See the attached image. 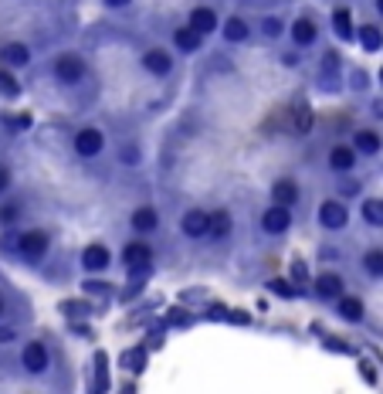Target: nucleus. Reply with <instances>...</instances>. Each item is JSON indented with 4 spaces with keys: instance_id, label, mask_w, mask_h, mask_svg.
Returning a JSON list of instances; mask_svg holds the SVG:
<instances>
[{
    "instance_id": "f257e3e1",
    "label": "nucleus",
    "mask_w": 383,
    "mask_h": 394,
    "mask_svg": "<svg viewBox=\"0 0 383 394\" xmlns=\"http://www.w3.org/2000/svg\"><path fill=\"white\" fill-rule=\"evenodd\" d=\"M48 248H51V238H48V232H41V228H28V232H21V235L14 238V255H21L31 265L48 255Z\"/></svg>"
},
{
    "instance_id": "f03ea898",
    "label": "nucleus",
    "mask_w": 383,
    "mask_h": 394,
    "mask_svg": "<svg viewBox=\"0 0 383 394\" xmlns=\"http://www.w3.org/2000/svg\"><path fill=\"white\" fill-rule=\"evenodd\" d=\"M51 72H55V79L61 82V85H78V82L85 79V62L78 55H58L55 65H51Z\"/></svg>"
},
{
    "instance_id": "7ed1b4c3",
    "label": "nucleus",
    "mask_w": 383,
    "mask_h": 394,
    "mask_svg": "<svg viewBox=\"0 0 383 394\" xmlns=\"http://www.w3.org/2000/svg\"><path fill=\"white\" fill-rule=\"evenodd\" d=\"M31 65V48L24 41H7L0 48V68H10V72H21Z\"/></svg>"
},
{
    "instance_id": "20e7f679",
    "label": "nucleus",
    "mask_w": 383,
    "mask_h": 394,
    "mask_svg": "<svg viewBox=\"0 0 383 394\" xmlns=\"http://www.w3.org/2000/svg\"><path fill=\"white\" fill-rule=\"evenodd\" d=\"M72 147H75L78 157H99V153L106 150V136H102V129L85 126V129H78V133H75Z\"/></svg>"
},
{
    "instance_id": "39448f33",
    "label": "nucleus",
    "mask_w": 383,
    "mask_h": 394,
    "mask_svg": "<svg viewBox=\"0 0 383 394\" xmlns=\"http://www.w3.org/2000/svg\"><path fill=\"white\" fill-rule=\"evenodd\" d=\"M319 225H322L326 232H343L346 225H349L346 204H340V200H322V204H319Z\"/></svg>"
},
{
    "instance_id": "423d86ee",
    "label": "nucleus",
    "mask_w": 383,
    "mask_h": 394,
    "mask_svg": "<svg viewBox=\"0 0 383 394\" xmlns=\"http://www.w3.org/2000/svg\"><path fill=\"white\" fill-rule=\"evenodd\" d=\"M48 347L41 344V340H28L24 344V350H21V367L28 370V374H44L48 370Z\"/></svg>"
},
{
    "instance_id": "0eeeda50",
    "label": "nucleus",
    "mask_w": 383,
    "mask_h": 394,
    "mask_svg": "<svg viewBox=\"0 0 383 394\" xmlns=\"http://www.w3.org/2000/svg\"><path fill=\"white\" fill-rule=\"evenodd\" d=\"M262 228H265L268 235H285V232L292 228V211L282 207V204H268L265 214H262Z\"/></svg>"
},
{
    "instance_id": "6e6552de",
    "label": "nucleus",
    "mask_w": 383,
    "mask_h": 394,
    "mask_svg": "<svg viewBox=\"0 0 383 394\" xmlns=\"http://www.w3.org/2000/svg\"><path fill=\"white\" fill-rule=\"evenodd\" d=\"M180 232L187 238H204L210 235V214L200 211V207H190L184 218H180Z\"/></svg>"
},
{
    "instance_id": "1a4fd4ad",
    "label": "nucleus",
    "mask_w": 383,
    "mask_h": 394,
    "mask_svg": "<svg viewBox=\"0 0 383 394\" xmlns=\"http://www.w3.org/2000/svg\"><path fill=\"white\" fill-rule=\"evenodd\" d=\"M143 68L156 75V79H166L170 72H173V58L163 51V48H150L146 55H143Z\"/></svg>"
},
{
    "instance_id": "9d476101",
    "label": "nucleus",
    "mask_w": 383,
    "mask_h": 394,
    "mask_svg": "<svg viewBox=\"0 0 383 394\" xmlns=\"http://www.w3.org/2000/svg\"><path fill=\"white\" fill-rule=\"evenodd\" d=\"M356 150L353 147H346V143H340V147H333L329 150V170L333 173H353L356 170Z\"/></svg>"
},
{
    "instance_id": "9b49d317",
    "label": "nucleus",
    "mask_w": 383,
    "mask_h": 394,
    "mask_svg": "<svg viewBox=\"0 0 383 394\" xmlns=\"http://www.w3.org/2000/svg\"><path fill=\"white\" fill-rule=\"evenodd\" d=\"M109 262H112V255H109L106 245H88L81 252V269L85 272H102V269H109Z\"/></svg>"
},
{
    "instance_id": "f8f14e48",
    "label": "nucleus",
    "mask_w": 383,
    "mask_h": 394,
    "mask_svg": "<svg viewBox=\"0 0 383 394\" xmlns=\"http://www.w3.org/2000/svg\"><path fill=\"white\" fill-rule=\"evenodd\" d=\"M187 28H193L197 35H214L217 31V10L214 7H193Z\"/></svg>"
},
{
    "instance_id": "ddd939ff",
    "label": "nucleus",
    "mask_w": 383,
    "mask_h": 394,
    "mask_svg": "<svg viewBox=\"0 0 383 394\" xmlns=\"http://www.w3.org/2000/svg\"><path fill=\"white\" fill-rule=\"evenodd\" d=\"M299 197H302V191H299V184L295 180H275L271 184V204H282V207H292V204H299Z\"/></svg>"
},
{
    "instance_id": "4468645a",
    "label": "nucleus",
    "mask_w": 383,
    "mask_h": 394,
    "mask_svg": "<svg viewBox=\"0 0 383 394\" xmlns=\"http://www.w3.org/2000/svg\"><path fill=\"white\" fill-rule=\"evenodd\" d=\"M315 296H319V299H340V296H346L343 292V276H336V272H322V276L315 279Z\"/></svg>"
},
{
    "instance_id": "2eb2a0df",
    "label": "nucleus",
    "mask_w": 383,
    "mask_h": 394,
    "mask_svg": "<svg viewBox=\"0 0 383 394\" xmlns=\"http://www.w3.org/2000/svg\"><path fill=\"white\" fill-rule=\"evenodd\" d=\"M383 147V140L373 133V129H360L356 136H353V150L356 153H363V157H377Z\"/></svg>"
},
{
    "instance_id": "dca6fc26",
    "label": "nucleus",
    "mask_w": 383,
    "mask_h": 394,
    "mask_svg": "<svg viewBox=\"0 0 383 394\" xmlns=\"http://www.w3.org/2000/svg\"><path fill=\"white\" fill-rule=\"evenodd\" d=\"M129 225H132V232L150 235V232H156V225H159V214H156V207H136L132 218H129Z\"/></svg>"
},
{
    "instance_id": "f3484780",
    "label": "nucleus",
    "mask_w": 383,
    "mask_h": 394,
    "mask_svg": "<svg viewBox=\"0 0 383 394\" xmlns=\"http://www.w3.org/2000/svg\"><path fill=\"white\" fill-rule=\"evenodd\" d=\"M150 245L146 241H129L126 248H122V262L129 265V269H136V265H150Z\"/></svg>"
},
{
    "instance_id": "a211bd4d",
    "label": "nucleus",
    "mask_w": 383,
    "mask_h": 394,
    "mask_svg": "<svg viewBox=\"0 0 383 394\" xmlns=\"http://www.w3.org/2000/svg\"><path fill=\"white\" fill-rule=\"evenodd\" d=\"M336 313L343 316L346 323H360L366 310H363V299H360V296H340V299H336Z\"/></svg>"
},
{
    "instance_id": "6ab92c4d",
    "label": "nucleus",
    "mask_w": 383,
    "mask_h": 394,
    "mask_svg": "<svg viewBox=\"0 0 383 394\" xmlns=\"http://www.w3.org/2000/svg\"><path fill=\"white\" fill-rule=\"evenodd\" d=\"M288 35H292V41H295V48H308V44H315V24L308 21V17H299L292 28H288Z\"/></svg>"
},
{
    "instance_id": "aec40b11",
    "label": "nucleus",
    "mask_w": 383,
    "mask_h": 394,
    "mask_svg": "<svg viewBox=\"0 0 383 394\" xmlns=\"http://www.w3.org/2000/svg\"><path fill=\"white\" fill-rule=\"evenodd\" d=\"M221 31H224V41H230V44H241V41H248V35H251V28H248L244 17H228Z\"/></svg>"
},
{
    "instance_id": "412c9836",
    "label": "nucleus",
    "mask_w": 383,
    "mask_h": 394,
    "mask_svg": "<svg viewBox=\"0 0 383 394\" xmlns=\"http://www.w3.org/2000/svg\"><path fill=\"white\" fill-rule=\"evenodd\" d=\"M336 72H340V58H336V51L322 55V68H319V79H322V85H329V92H336V85H340Z\"/></svg>"
},
{
    "instance_id": "4be33fe9",
    "label": "nucleus",
    "mask_w": 383,
    "mask_h": 394,
    "mask_svg": "<svg viewBox=\"0 0 383 394\" xmlns=\"http://www.w3.org/2000/svg\"><path fill=\"white\" fill-rule=\"evenodd\" d=\"M333 28H336V35L343 41H353L356 38V31H353V14H349V7H336L333 10Z\"/></svg>"
},
{
    "instance_id": "5701e85b",
    "label": "nucleus",
    "mask_w": 383,
    "mask_h": 394,
    "mask_svg": "<svg viewBox=\"0 0 383 394\" xmlns=\"http://www.w3.org/2000/svg\"><path fill=\"white\" fill-rule=\"evenodd\" d=\"M360 214H363V221L370 228H383V197H366Z\"/></svg>"
},
{
    "instance_id": "b1692460",
    "label": "nucleus",
    "mask_w": 383,
    "mask_h": 394,
    "mask_svg": "<svg viewBox=\"0 0 383 394\" xmlns=\"http://www.w3.org/2000/svg\"><path fill=\"white\" fill-rule=\"evenodd\" d=\"M173 41H177V48H180V51H187V55H193V51L200 48V41H204V35H197L193 28H180V31H173Z\"/></svg>"
},
{
    "instance_id": "393cba45",
    "label": "nucleus",
    "mask_w": 383,
    "mask_h": 394,
    "mask_svg": "<svg viewBox=\"0 0 383 394\" xmlns=\"http://www.w3.org/2000/svg\"><path fill=\"white\" fill-rule=\"evenodd\" d=\"M360 44H363V51H380L383 48V31L380 28H373V24H366V28H360Z\"/></svg>"
},
{
    "instance_id": "a878e982",
    "label": "nucleus",
    "mask_w": 383,
    "mask_h": 394,
    "mask_svg": "<svg viewBox=\"0 0 383 394\" xmlns=\"http://www.w3.org/2000/svg\"><path fill=\"white\" fill-rule=\"evenodd\" d=\"M95 394H109V357L95 354Z\"/></svg>"
},
{
    "instance_id": "bb28decb",
    "label": "nucleus",
    "mask_w": 383,
    "mask_h": 394,
    "mask_svg": "<svg viewBox=\"0 0 383 394\" xmlns=\"http://www.w3.org/2000/svg\"><path fill=\"white\" fill-rule=\"evenodd\" d=\"M230 228H234V221H230V214L224 211V207L210 214V235H214V238H228Z\"/></svg>"
},
{
    "instance_id": "cd10ccee",
    "label": "nucleus",
    "mask_w": 383,
    "mask_h": 394,
    "mask_svg": "<svg viewBox=\"0 0 383 394\" xmlns=\"http://www.w3.org/2000/svg\"><path fill=\"white\" fill-rule=\"evenodd\" d=\"M17 221H21V204L0 200V228H14Z\"/></svg>"
},
{
    "instance_id": "c85d7f7f",
    "label": "nucleus",
    "mask_w": 383,
    "mask_h": 394,
    "mask_svg": "<svg viewBox=\"0 0 383 394\" xmlns=\"http://www.w3.org/2000/svg\"><path fill=\"white\" fill-rule=\"evenodd\" d=\"M363 269L373 279H383V248H370V252L363 255Z\"/></svg>"
},
{
    "instance_id": "c756f323",
    "label": "nucleus",
    "mask_w": 383,
    "mask_h": 394,
    "mask_svg": "<svg viewBox=\"0 0 383 394\" xmlns=\"http://www.w3.org/2000/svg\"><path fill=\"white\" fill-rule=\"evenodd\" d=\"M0 92H3L7 99H17V95H21V82L10 75V68H0Z\"/></svg>"
},
{
    "instance_id": "7c9ffc66",
    "label": "nucleus",
    "mask_w": 383,
    "mask_h": 394,
    "mask_svg": "<svg viewBox=\"0 0 383 394\" xmlns=\"http://www.w3.org/2000/svg\"><path fill=\"white\" fill-rule=\"evenodd\" d=\"M268 289L275 292V296H285V299H292V296H295V285H292V282H285V279H271Z\"/></svg>"
},
{
    "instance_id": "2f4dec72",
    "label": "nucleus",
    "mask_w": 383,
    "mask_h": 394,
    "mask_svg": "<svg viewBox=\"0 0 383 394\" xmlns=\"http://www.w3.org/2000/svg\"><path fill=\"white\" fill-rule=\"evenodd\" d=\"M262 35H265V38H278V35H282V21H278V17H265V21H262Z\"/></svg>"
},
{
    "instance_id": "473e14b6",
    "label": "nucleus",
    "mask_w": 383,
    "mask_h": 394,
    "mask_svg": "<svg viewBox=\"0 0 383 394\" xmlns=\"http://www.w3.org/2000/svg\"><path fill=\"white\" fill-rule=\"evenodd\" d=\"M139 157H143V153H139V147H132V143H126V147H122V163H129V167H132V163H139Z\"/></svg>"
},
{
    "instance_id": "72a5a7b5",
    "label": "nucleus",
    "mask_w": 383,
    "mask_h": 394,
    "mask_svg": "<svg viewBox=\"0 0 383 394\" xmlns=\"http://www.w3.org/2000/svg\"><path fill=\"white\" fill-rule=\"evenodd\" d=\"M10 180H14V177H10V167H7V163H0V197L10 191Z\"/></svg>"
},
{
    "instance_id": "f704fd0d",
    "label": "nucleus",
    "mask_w": 383,
    "mask_h": 394,
    "mask_svg": "<svg viewBox=\"0 0 383 394\" xmlns=\"http://www.w3.org/2000/svg\"><path fill=\"white\" fill-rule=\"evenodd\" d=\"M306 279H308L306 262H292V282H306Z\"/></svg>"
},
{
    "instance_id": "c9c22d12",
    "label": "nucleus",
    "mask_w": 383,
    "mask_h": 394,
    "mask_svg": "<svg viewBox=\"0 0 383 394\" xmlns=\"http://www.w3.org/2000/svg\"><path fill=\"white\" fill-rule=\"evenodd\" d=\"M143 350H132V354L126 357V367H129V370H143Z\"/></svg>"
},
{
    "instance_id": "e433bc0d",
    "label": "nucleus",
    "mask_w": 383,
    "mask_h": 394,
    "mask_svg": "<svg viewBox=\"0 0 383 394\" xmlns=\"http://www.w3.org/2000/svg\"><path fill=\"white\" fill-rule=\"evenodd\" d=\"M61 310H65V316H85L88 313V306H85V303H65V306H61Z\"/></svg>"
},
{
    "instance_id": "4c0bfd02",
    "label": "nucleus",
    "mask_w": 383,
    "mask_h": 394,
    "mask_svg": "<svg viewBox=\"0 0 383 394\" xmlns=\"http://www.w3.org/2000/svg\"><path fill=\"white\" fill-rule=\"evenodd\" d=\"M85 289H88V292H109L106 282H85Z\"/></svg>"
},
{
    "instance_id": "58836bf2",
    "label": "nucleus",
    "mask_w": 383,
    "mask_h": 394,
    "mask_svg": "<svg viewBox=\"0 0 383 394\" xmlns=\"http://www.w3.org/2000/svg\"><path fill=\"white\" fill-rule=\"evenodd\" d=\"M132 0H106V7H115V10H122V7H129Z\"/></svg>"
},
{
    "instance_id": "ea45409f",
    "label": "nucleus",
    "mask_w": 383,
    "mask_h": 394,
    "mask_svg": "<svg viewBox=\"0 0 383 394\" xmlns=\"http://www.w3.org/2000/svg\"><path fill=\"white\" fill-rule=\"evenodd\" d=\"M7 340H14V330H10V326L0 330V344H7Z\"/></svg>"
},
{
    "instance_id": "a19ab883",
    "label": "nucleus",
    "mask_w": 383,
    "mask_h": 394,
    "mask_svg": "<svg viewBox=\"0 0 383 394\" xmlns=\"http://www.w3.org/2000/svg\"><path fill=\"white\" fill-rule=\"evenodd\" d=\"M373 113H377V119H383V102H380V99L373 102Z\"/></svg>"
},
{
    "instance_id": "79ce46f5",
    "label": "nucleus",
    "mask_w": 383,
    "mask_h": 394,
    "mask_svg": "<svg viewBox=\"0 0 383 394\" xmlns=\"http://www.w3.org/2000/svg\"><path fill=\"white\" fill-rule=\"evenodd\" d=\"M7 313V303H3V296H0V316Z\"/></svg>"
},
{
    "instance_id": "37998d69",
    "label": "nucleus",
    "mask_w": 383,
    "mask_h": 394,
    "mask_svg": "<svg viewBox=\"0 0 383 394\" xmlns=\"http://www.w3.org/2000/svg\"><path fill=\"white\" fill-rule=\"evenodd\" d=\"M377 7H380V14H383V0H377Z\"/></svg>"
},
{
    "instance_id": "c03bdc74",
    "label": "nucleus",
    "mask_w": 383,
    "mask_h": 394,
    "mask_svg": "<svg viewBox=\"0 0 383 394\" xmlns=\"http://www.w3.org/2000/svg\"><path fill=\"white\" fill-rule=\"evenodd\" d=\"M380 79H383V72H380Z\"/></svg>"
}]
</instances>
